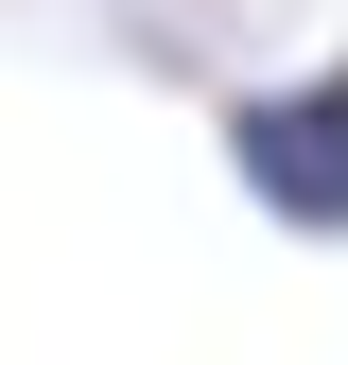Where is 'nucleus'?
<instances>
[{"label":"nucleus","mask_w":348,"mask_h":365,"mask_svg":"<svg viewBox=\"0 0 348 365\" xmlns=\"http://www.w3.org/2000/svg\"><path fill=\"white\" fill-rule=\"evenodd\" d=\"M227 174L279 244H348V53L279 70V87H227Z\"/></svg>","instance_id":"obj_1"}]
</instances>
